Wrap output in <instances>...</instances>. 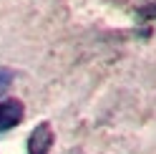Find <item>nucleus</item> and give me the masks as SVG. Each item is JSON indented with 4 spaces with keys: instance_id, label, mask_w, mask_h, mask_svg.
Wrapping results in <instances>:
<instances>
[{
    "instance_id": "obj_1",
    "label": "nucleus",
    "mask_w": 156,
    "mask_h": 154,
    "mask_svg": "<svg viewBox=\"0 0 156 154\" xmlns=\"http://www.w3.org/2000/svg\"><path fill=\"white\" fill-rule=\"evenodd\" d=\"M53 144V131L51 124H38L28 139V154H48Z\"/></svg>"
},
{
    "instance_id": "obj_2",
    "label": "nucleus",
    "mask_w": 156,
    "mask_h": 154,
    "mask_svg": "<svg viewBox=\"0 0 156 154\" xmlns=\"http://www.w3.org/2000/svg\"><path fill=\"white\" fill-rule=\"evenodd\" d=\"M20 119H23V104L18 101V99L0 101V131L13 129Z\"/></svg>"
},
{
    "instance_id": "obj_3",
    "label": "nucleus",
    "mask_w": 156,
    "mask_h": 154,
    "mask_svg": "<svg viewBox=\"0 0 156 154\" xmlns=\"http://www.w3.org/2000/svg\"><path fill=\"white\" fill-rule=\"evenodd\" d=\"M13 81V71H8V68H0V91L5 89L8 83Z\"/></svg>"
},
{
    "instance_id": "obj_4",
    "label": "nucleus",
    "mask_w": 156,
    "mask_h": 154,
    "mask_svg": "<svg viewBox=\"0 0 156 154\" xmlns=\"http://www.w3.org/2000/svg\"><path fill=\"white\" fill-rule=\"evenodd\" d=\"M144 15H149V18H156V5H151V8H146V10H141Z\"/></svg>"
}]
</instances>
